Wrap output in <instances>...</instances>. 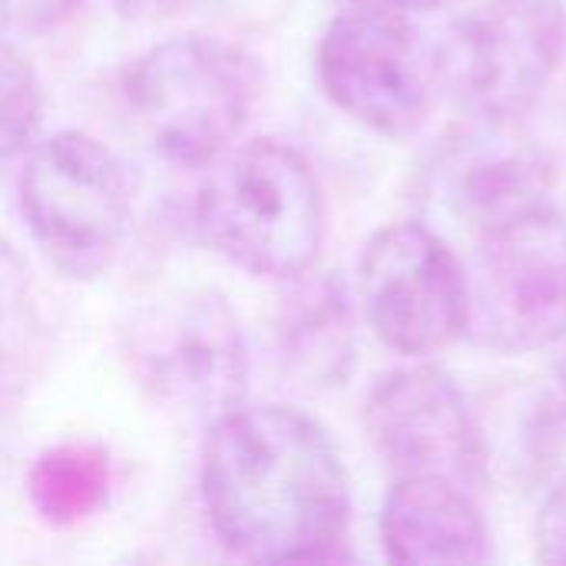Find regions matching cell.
Instances as JSON below:
<instances>
[{
	"mask_svg": "<svg viewBox=\"0 0 566 566\" xmlns=\"http://www.w3.org/2000/svg\"><path fill=\"white\" fill-rule=\"evenodd\" d=\"M80 0H0V27L13 33H43L63 23Z\"/></svg>",
	"mask_w": 566,
	"mask_h": 566,
	"instance_id": "obj_17",
	"label": "cell"
},
{
	"mask_svg": "<svg viewBox=\"0 0 566 566\" xmlns=\"http://www.w3.org/2000/svg\"><path fill=\"white\" fill-rule=\"evenodd\" d=\"M275 312V358L305 388H335L348 378L358 352V312L342 275L305 272Z\"/></svg>",
	"mask_w": 566,
	"mask_h": 566,
	"instance_id": "obj_13",
	"label": "cell"
},
{
	"mask_svg": "<svg viewBox=\"0 0 566 566\" xmlns=\"http://www.w3.org/2000/svg\"><path fill=\"white\" fill-rule=\"evenodd\" d=\"M464 265V335L494 355H534L566 338V222L551 209L478 232Z\"/></svg>",
	"mask_w": 566,
	"mask_h": 566,
	"instance_id": "obj_6",
	"label": "cell"
},
{
	"mask_svg": "<svg viewBox=\"0 0 566 566\" xmlns=\"http://www.w3.org/2000/svg\"><path fill=\"white\" fill-rule=\"evenodd\" d=\"M322 93L381 136H411L434 109L441 56L405 10L358 3L338 13L315 56Z\"/></svg>",
	"mask_w": 566,
	"mask_h": 566,
	"instance_id": "obj_7",
	"label": "cell"
},
{
	"mask_svg": "<svg viewBox=\"0 0 566 566\" xmlns=\"http://www.w3.org/2000/svg\"><path fill=\"white\" fill-rule=\"evenodd\" d=\"M199 494L216 541L252 564L328 560L352 521L335 438L289 405H239L212 421Z\"/></svg>",
	"mask_w": 566,
	"mask_h": 566,
	"instance_id": "obj_1",
	"label": "cell"
},
{
	"mask_svg": "<svg viewBox=\"0 0 566 566\" xmlns=\"http://www.w3.org/2000/svg\"><path fill=\"white\" fill-rule=\"evenodd\" d=\"M136 385L172 418L212 424L245 405L249 342L232 302L209 285L146 298L119 328Z\"/></svg>",
	"mask_w": 566,
	"mask_h": 566,
	"instance_id": "obj_4",
	"label": "cell"
},
{
	"mask_svg": "<svg viewBox=\"0 0 566 566\" xmlns=\"http://www.w3.org/2000/svg\"><path fill=\"white\" fill-rule=\"evenodd\" d=\"M537 557L544 564L566 566V481L551 491L537 514V531H534Z\"/></svg>",
	"mask_w": 566,
	"mask_h": 566,
	"instance_id": "obj_18",
	"label": "cell"
},
{
	"mask_svg": "<svg viewBox=\"0 0 566 566\" xmlns=\"http://www.w3.org/2000/svg\"><path fill=\"white\" fill-rule=\"evenodd\" d=\"M50 335L30 269L0 235V421L13 415L43 375Z\"/></svg>",
	"mask_w": 566,
	"mask_h": 566,
	"instance_id": "obj_14",
	"label": "cell"
},
{
	"mask_svg": "<svg viewBox=\"0 0 566 566\" xmlns=\"http://www.w3.org/2000/svg\"><path fill=\"white\" fill-rule=\"evenodd\" d=\"M109 454L90 441L53 444L27 471V501L50 527H76L109 501Z\"/></svg>",
	"mask_w": 566,
	"mask_h": 566,
	"instance_id": "obj_15",
	"label": "cell"
},
{
	"mask_svg": "<svg viewBox=\"0 0 566 566\" xmlns=\"http://www.w3.org/2000/svg\"><path fill=\"white\" fill-rule=\"evenodd\" d=\"M566 56V0H468L451 20L448 70L484 119H521Z\"/></svg>",
	"mask_w": 566,
	"mask_h": 566,
	"instance_id": "obj_9",
	"label": "cell"
},
{
	"mask_svg": "<svg viewBox=\"0 0 566 566\" xmlns=\"http://www.w3.org/2000/svg\"><path fill=\"white\" fill-rule=\"evenodd\" d=\"M444 159V199L478 232L551 206V163L511 133L517 119H484Z\"/></svg>",
	"mask_w": 566,
	"mask_h": 566,
	"instance_id": "obj_11",
	"label": "cell"
},
{
	"mask_svg": "<svg viewBox=\"0 0 566 566\" xmlns=\"http://www.w3.org/2000/svg\"><path fill=\"white\" fill-rule=\"evenodd\" d=\"M202 242L235 269L292 282L318 265L328 206L312 163L289 143L259 136L209 163L196 196Z\"/></svg>",
	"mask_w": 566,
	"mask_h": 566,
	"instance_id": "obj_2",
	"label": "cell"
},
{
	"mask_svg": "<svg viewBox=\"0 0 566 566\" xmlns=\"http://www.w3.org/2000/svg\"><path fill=\"white\" fill-rule=\"evenodd\" d=\"M557 408H560V421H566V358L557 368Z\"/></svg>",
	"mask_w": 566,
	"mask_h": 566,
	"instance_id": "obj_21",
	"label": "cell"
},
{
	"mask_svg": "<svg viewBox=\"0 0 566 566\" xmlns=\"http://www.w3.org/2000/svg\"><path fill=\"white\" fill-rule=\"evenodd\" d=\"M43 126V83L23 50L0 36V163L23 156Z\"/></svg>",
	"mask_w": 566,
	"mask_h": 566,
	"instance_id": "obj_16",
	"label": "cell"
},
{
	"mask_svg": "<svg viewBox=\"0 0 566 566\" xmlns=\"http://www.w3.org/2000/svg\"><path fill=\"white\" fill-rule=\"evenodd\" d=\"M20 216L43 259L73 282H96L119 255L133 196L119 156L83 129H60L23 153Z\"/></svg>",
	"mask_w": 566,
	"mask_h": 566,
	"instance_id": "obj_5",
	"label": "cell"
},
{
	"mask_svg": "<svg viewBox=\"0 0 566 566\" xmlns=\"http://www.w3.org/2000/svg\"><path fill=\"white\" fill-rule=\"evenodd\" d=\"M123 106L143 143L182 169L222 156L262 96V70L242 46L179 33L143 50L119 76Z\"/></svg>",
	"mask_w": 566,
	"mask_h": 566,
	"instance_id": "obj_3",
	"label": "cell"
},
{
	"mask_svg": "<svg viewBox=\"0 0 566 566\" xmlns=\"http://www.w3.org/2000/svg\"><path fill=\"white\" fill-rule=\"evenodd\" d=\"M113 7L123 20L153 23L159 17H169L179 7V0H113Z\"/></svg>",
	"mask_w": 566,
	"mask_h": 566,
	"instance_id": "obj_19",
	"label": "cell"
},
{
	"mask_svg": "<svg viewBox=\"0 0 566 566\" xmlns=\"http://www.w3.org/2000/svg\"><path fill=\"white\" fill-rule=\"evenodd\" d=\"M365 431L398 478H448L468 491L484 484L481 424L458 381L434 365L378 378L365 401Z\"/></svg>",
	"mask_w": 566,
	"mask_h": 566,
	"instance_id": "obj_10",
	"label": "cell"
},
{
	"mask_svg": "<svg viewBox=\"0 0 566 566\" xmlns=\"http://www.w3.org/2000/svg\"><path fill=\"white\" fill-rule=\"evenodd\" d=\"M358 302L375 335L398 355L424 358L464 338V265L424 222H391L368 239Z\"/></svg>",
	"mask_w": 566,
	"mask_h": 566,
	"instance_id": "obj_8",
	"label": "cell"
},
{
	"mask_svg": "<svg viewBox=\"0 0 566 566\" xmlns=\"http://www.w3.org/2000/svg\"><path fill=\"white\" fill-rule=\"evenodd\" d=\"M365 3H381V7H395V10H428V7H438V3H448V0H365Z\"/></svg>",
	"mask_w": 566,
	"mask_h": 566,
	"instance_id": "obj_20",
	"label": "cell"
},
{
	"mask_svg": "<svg viewBox=\"0 0 566 566\" xmlns=\"http://www.w3.org/2000/svg\"><path fill=\"white\" fill-rule=\"evenodd\" d=\"M378 527L381 547L395 564L491 560V531L471 491L448 478H398Z\"/></svg>",
	"mask_w": 566,
	"mask_h": 566,
	"instance_id": "obj_12",
	"label": "cell"
}]
</instances>
